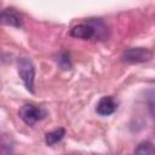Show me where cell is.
Returning <instances> with one entry per match:
<instances>
[{
  "instance_id": "6da1fadb",
  "label": "cell",
  "mask_w": 155,
  "mask_h": 155,
  "mask_svg": "<svg viewBox=\"0 0 155 155\" xmlns=\"http://www.w3.org/2000/svg\"><path fill=\"white\" fill-rule=\"evenodd\" d=\"M17 68H18V74L22 79L25 88L30 92H34L35 69H34L33 62L27 57H22L17 62Z\"/></svg>"
},
{
  "instance_id": "7a4b0ae2",
  "label": "cell",
  "mask_w": 155,
  "mask_h": 155,
  "mask_svg": "<svg viewBox=\"0 0 155 155\" xmlns=\"http://www.w3.org/2000/svg\"><path fill=\"white\" fill-rule=\"evenodd\" d=\"M19 117L27 124V125H34L39 120H41L45 116V111L34 104H24L19 111H18Z\"/></svg>"
},
{
  "instance_id": "3957f363",
  "label": "cell",
  "mask_w": 155,
  "mask_h": 155,
  "mask_svg": "<svg viewBox=\"0 0 155 155\" xmlns=\"http://www.w3.org/2000/svg\"><path fill=\"white\" fill-rule=\"evenodd\" d=\"M122 58L127 63H144L153 58V52L144 47H131L124 52Z\"/></svg>"
},
{
  "instance_id": "277c9868",
  "label": "cell",
  "mask_w": 155,
  "mask_h": 155,
  "mask_svg": "<svg viewBox=\"0 0 155 155\" xmlns=\"http://www.w3.org/2000/svg\"><path fill=\"white\" fill-rule=\"evenodd\" d=\"M73 38L76 39H82V40H88L96 35V29L94 27L88 23V24H78L70 29L69 33Z\"/></svg>"
},
{
  "instance_id": "5b68a950",
  "label": "cell",
  "mask_w": 155,
  "mask_h": 155,
  "mask_svg": "<svg viewBox=\"0 0 155 155\" xmlns=\"http://www.w3.org/2000/svg\"><path fill=\"white\" fill-rule=\"evenodd\" d=\"M116 107H117V104H116L115 99L110 96H105V97H102L99 99V102L97 103L96 111L102 116H108L116 110Z\"/></svg>"
},
{
  "instance_id": "8992f818",
  "label": "cell",
  "mask_w": 155,
  "mask_h": 155,
  "mask_svg": "<svg viewBox=\"0 0 155 155\" xmlns=\"http://www.w3.org/2000/svg\"><path fill=\"white\" fill-rule=\"evenodd\" d=\"M0 21L2 24L5 25H11V27H21L22 22H21V17L13 12V11H6L4 10L1 12V17H0Z\"/></svg>"
},
{
  "instance_id": "52a82bcc",
  "label": "cell",
  "mask_w": 155,
  "mask_h": 155,
  "mask_svg": "<svg viewBox=\"0 0 155 155\" xmlns=\"http://www.w3.org/2000/svg\"><path fill=\"white\" fill-rule=\"evenodd\" d=\"M64 134H65V131H64V128H62V127L56 128V130L48 132V133L46 134V137H45L46 144H47V145H54L56 143H58V142L64 137Z\"/></svg>"
},
{
  "instance_id": "ba28073f",
  "label": "cell",
  "mask_w": 155,
  "mask_h": 155,
  "mask_svg": "<svg viewBox=\"0 0 155 155\" xmlns=\"http://www.w3.org/2000/svg\"><path fill=\"white\" fill-rule=\"evenodd\" d=\"M133 155H155V148L149 142H142L136 147Z\"/></svg>"
},
{
  "instance_id": "9c48e42d",
  "label": "cell",
  "mask_w": 155,
  "mask_h": 155,
  "mask_svg": "<svg viewBox=\"0 0 155 155\" xmlns=\"http://www.w3.org/2000/svg\"><path fill=\"white\" fill-rule=\"evenodd\" d=\"M147 105L150 114L155 117V90H151L147 93Z\"/></svg>"
}]
</instances>
